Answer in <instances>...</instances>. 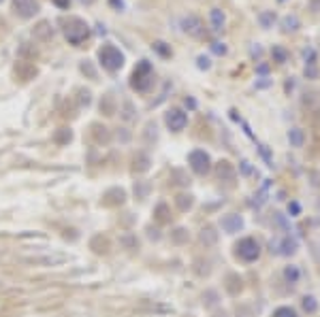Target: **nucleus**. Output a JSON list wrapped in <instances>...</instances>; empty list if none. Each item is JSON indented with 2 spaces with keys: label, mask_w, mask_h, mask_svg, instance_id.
Returning <instances> with one entry per match:
<instances>
[{
  "label": "nucleus",
  "mask_w": 320,
  "mask_h": 317,
  "mask_svg": "<svg viewBox=\"0 0 320 317\" xmlns=\"http://www.w3.org/2000/svg\"><path fill=\"white\" fill-rule=\"evenodd\" d=\"M150 79H152V66H150V62H141L137 68H135V75H133V88H137V90H145L148 88V83H150Z\"/></svg>",
  "instance_id": "3"
},
{
  "label": "nucleus",
  "mask_w": 320,
  "mask_h": 317,
  "mask_svg": "<svg viewBox=\"0 0 320 317\" xmlns=\"http://www.w3.org/2000/svg\"><path fill=\"white\" fill-rule=\"evenodd\" d=\"M284 26H286V30H288V26H297V19L295 17H286L284 19Z\"/></svg>",
  "instance_id": "7"
},
{
  "label": "nucleus",
  "mask_w": 320,
  "mask_h": 317,
  "mask_svg": "<svg viewBox=\"0 0 320 317\" xmlns=\"http://www.w3.org/2000/svg\"><path fill=\"white\" fill-rule=\"evenodd\" d=\"M98 57H100V64H103L105 68H109V70H118L124 64V55L120 53L118 47H113V45H105L98 51Z\"/></svg>",
  "instance_id": "2"
},
{
  "label": "nucleus",
  "mask_w": 320,
  "mask_h": 317,
  "mask_svg": "<svg viewBox=\"0 0 320 317\" xmlns=\"http://www.w3.org/2000/svg\"><path fill=\"white\" fill-rule=\"evenodd\" d=\"M13 7H15V13L24 19H30L39 13V3L37 0H13Z\"/></svg>",
  "instance_id": "4"
},
{
  "label": "nucleus",
  "mask_w": 320,
  "mask_h": 317,
  "mask_svg": "<svg viewBox=\"0 0 320 317\" xmlns=\"http://www.w3.org/2000/svg\"><path fill=\"white\" fill-rule=\"evenodd\" d=\"M184 30L186 32H190V34H194V36H199L201 34V28H203V24H201V19H197V17H188L186 22H184Z\"/></svg>",
  "instance_id": "6"
},
{
  "label": "nucleus",
  "mask_w": 320,
  "mask_h": 317,
  "mask_svg": "<svg viewBox=\"0 0 320 317\" xmlns=\"http://www.w3.org/2000/svg\"><path fill=\"white\" fill-rule=\"evenodd\" d=\"M64 24V36L70 45H81V43L88 41L90 36V28L83 19L79 17H68V19H62Z\"/></svg>",
  "instance_id": "1"
},
{
  "label": "nucleus",
  "mask_w": 320,
  "mask_h": 317,
  "mask_svg": "<svg viewBox=\"0 0 320 317\" xmlns=\"http://www.w3.org/2000/svg\"><path fill=\"white\" fill-rule=\"evenodd\" d=\"M0 3H3V0H0Z\"/></svg>",
  "instance_id": "8"
},
{
  "label": "nucleus",
  "mask_w": 320,
  "mask_h": 317,
  "mask_svg": "<svg viewBox=\"0 0 320 317\" xmlns=\"http://www.w3.org/2000/svg\"><path fill=\"white\" fill-rule=\"evenodd\" d=\"M167 124L173 128V130H182V128L186 126V115L182 111H171L167 115Z\"/></svg>",
  "instance_id": "5"
}]
</instances>
